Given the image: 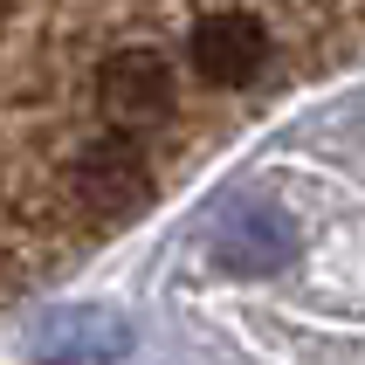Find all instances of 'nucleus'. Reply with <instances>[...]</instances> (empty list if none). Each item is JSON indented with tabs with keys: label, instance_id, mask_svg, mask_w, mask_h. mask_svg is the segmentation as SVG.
<instances>
[{
	"label": "nucleus",
	"instance_id": "obj_1",
	"mask_svg": "<svg viewBox=\"0 0 365 365\" xmlns=\"http://www.w3.org/2000/svg\"><path fill=\"white\" fill-rule=\"evenodd\" d=\"M97 103L118 131H159L180 103V83H173V62L159 48H118V56L97 69Z\"/></svg>",
	"mask_w": 365,
	"mask_h": 365
},
{
	"label": "nucleus",
	"instance_id": "obj_2",
	"mask_svg": "<svg viewBox=\"0 0 365 365\" xmlns=\"http://www.w3.org/2000/svg\"><path fill=\"white\" fill-rule=\"evenodd\" d=\"M269 62V28L255 14H207L193 28V69L200 83H248Z\"/></svg>",
	"mask_w": 365,
	"mask_h": 365
},
{
	"label": "nucleus",
	"instance_id": "obj_3",
	"mask_svg": "<svg viewBox=\"0 0 365 365\" xmlns=\"http://www.w3.org/2000/svg\"><path fill=\"white\" fill-rule=\"evenodd\" d=\"M297 255V221H289L276 200H248L221 235V262L242 269V276H269Z\"/></svg>",
	"mask_w": 365,
	"mask_h": 365
},
{
	"label": "nucleus",
	"instance_id": "obj_4",
	"mask_svg": "<svg viewBox=\"0 0 365 365\" xmlns=\"http://www.w3.org/2000/svg\"><path fill=\"white\" fill-rule=\"evenodd\" d=\"M41 351L56 365H118L124 351H131V324H124L110 304H76L69 317L48 324Z\"/></svg>",
	"mask_w": 365,
	"mask_h": 365
},
{
	"label": "nucleus",
	"instance_id": "obj_5",
	"mask_svg": "<svg viewBox=\"0 0 365 365\" xmlns=\"http://www.w3.org/2000/svg\"><path fill=\"white\" fill-rule=\"evenodd\" d=\"M69 180H76V193H83L90 207H138L145 193H152L145 159L131 152V138H97V145H83L76 165H69Z\"/></svg>",
	"mask_w": 365,
	"mask_h": 365
}]
</instances>
